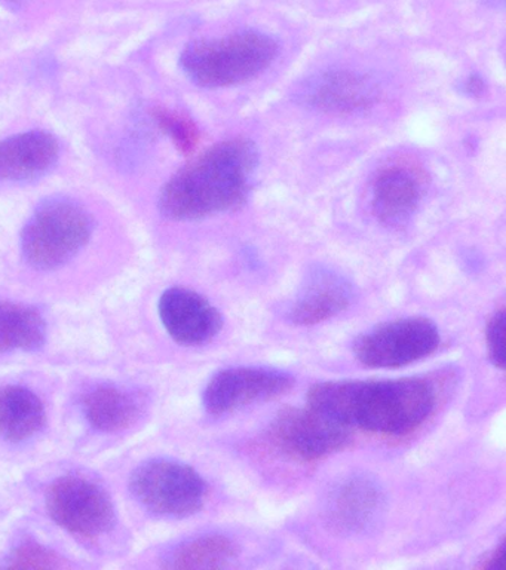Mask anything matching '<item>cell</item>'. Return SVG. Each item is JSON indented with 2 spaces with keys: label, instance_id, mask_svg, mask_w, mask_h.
<instances>
[{
  "label": "cell",
  "instance_id": "cell-1",
  "mask_svg": "<svg viewBox=\"0 0 506 570\" xmlns=\"http://www.w3.org/2000/svg\"><path fill=\"white\" fill-rule=\"evenodd\" d=\"M435 403L434 386L420 377L321 382L308 392L309 407L353 431L388 436L419 430L434 413Z\"/></svg>",
  "mask_w": 506,
  "mask_h": 570
},
{
  "label": "cell",
  "instance_id": "cell-2",
  "mask_svg": "<svg viewBox=\"0 0 506 570\" xmlns=\"http://www.w3.org/2000/svg\"><path fill=\"white\" fill-rule=\"evenodd\" d=\"M259 150L248 138L217 142L163 185L158 207L177 222L201 220L241 207L250 195Z\"/></svg>",
  "mask_w": 506,
  "mask_h": 570
},
{
  "label": "cell",
  "instance_id": "cell-3",
  "mask_svg": "<svg viewBox=\"0 0 506 570\" xmlns=\"http://www.w3.org/2000/svg\"><path fill=\"white\" fill-rule=\"evenodd\" d=\"M278 52L272 36L244 30L190 42L181 52L180 67L198 87L228 88L256 79L274 65Z\"/></svg>",
  "mask_w": 506,
  "mask_h": 570
},
{
  "label": "cell",
  "instance_id": "cell-4",
  "mask_svg": "<svg viewBox=\"0 0 506 570\" xmlns=\"http://www.w3.org/2000/svg\"><path fill=\"white\" fill-rule=\"evenodd\" d=\"M95 222L78 200L51 196L26 223L21 252L34 269L54 271L77 257L91 239Z\"/></svg>",
  "mask_w": 506,
  "mask_h": 570
},
{
  "label": "cell",
  "instance_id": "cell-5",
  "mask_svg": "<svg viewBox=\"0 0 506 570\" xmlns=\"http://www.w3.org/2000/svg\"><path fill=\"white\" fill-rule=\"evenodd\" d=\"M130 489L146 510L172 519L197 514L208 494L206 481L192 466L170 459H155L137 468Z\"/></svg>",
  "mask_w": 506,
  "mask_h": 570
},
{
  "label": "cell",
  "instance_id": "cell-6",
  "mask_svg": "<svg viewBox=\"0 0 506 570\" xmlns=\"http://www.w3.org/2000/svg\"><path fill=\"white\" fill-rule=\"evenodd\" d=\"M439 342L441 336L433 320L408 316L364 333L354 343V354L367 367L397 368L434 354Z\"/></svg>",
  "mask_w": 506,
  "mask_h": 570
},
{
  "label": "cell",
  "instance_id": "cell-7",
  "mask_svg": "<svg viewBox=\"0 0 506 570\" xmlns=\"http://www.w3.org/2000/svg\"><path fill=\"white\" fill-rule=\"evenodd\" d=\"M272 443L299 462H318L353 444V430L318 410L284 409L269 428Z\"/></svg>",
  "mask_w": 506,
  "mask_h": 570
},
{
  "label": "cell",
  "instance_id": "cell-8",
  "mask_svg": "<svg viewBox=\"0 0 506 570\" xmlns=\"http://www.w3.org/2000/svg\"><path fill=\"white\" fill-rule=\"evenodd\" d=\"M46 502L51 519L75 537H105L117 521L112 499L106 490L82 476L57 479L47 490Z\"/></svg>",
  "mask_w": 506,
  "mask_h": 570
},
{
  "label": "cell",
  "instance_id": "cell-9",
  "mask_svg": "<svg viewBox=\"0 0 506 570\" xmlns=\"http://www.w3.org/2000/svg\"><path fill=\"white\" fill-rule=\"evenodd\" d=\"M296 379L282 370L230 367L220 370L207 383L202 403L211 416L238 412L247 405L286 395Z\"/></svg>",
  "mask_w": 506,
  "mask_h": 570
},
{
  "label": "cell",
  "instance_id": "cell-10",
  "mask_svg": "<svg viewBox=\"0 0 506 570\" xmlns=\"http://www.w3.org/2000/svg\"><path fill=\"white\" fill-rule=\"evenodd\" d=\"M386 494L375 476L354 474L337 481L324 499L328 529L344 537L371 532L384 519Z\"/></svg>",
  "mask_w": 506,
  "mask_h": 570
},
{
  "label": "cell",
  "instance_id": "cell-11",
  "mask_svg": "<svg viewBox=\"0 0 506 570\" xmlns=\"http://www.w3.org/2000/svg\"><path fill=\"white\" fill-rule=\"evenodd\" d=\"M380 94V85L373 76L344 69L319 71L296 89L300 105L335 115L370 109L379 101Z\"/></svg>",
  "mask_w": 506,
  "mask_h": 570
},
{
  "label": "cell",
  "instance_id": "cell-12",
  "mask_svg": "<svg viewBox=\"0 0 506 570\" xmlns=\"http://www.w3.org/2000/svg\"><path fill=\"white\" fill-rule=\"evenodd\" d=\"M158 311L163 327L180 345H206L224 328L219 309L192 289L168 288L159 298Z\"/></svg>",
  "mask_w": 506,
  "mask_h": 570
},
{
  "label": "cell",
  "instance_id": "cell-13",
  "mask_svg": "<svg viewBox=\"0 0 506 570\" xmlns=\"http://www.w3.org/2000/svg\"><path fill=\"white\" fill-rule=\"evenodd\" d=\"M354 284L330 266L315 265L306 272L299 293L288 309L296 325H315L335 318L353 305Z\"/></svg>",
  "mask_w": 506,
  "mask_h": 570
},
{
  "label": "cell",
  "instance_id": "cell-14",
  "mask_svg": "<svg viewBox=\"0 0 506 570\" xmlns=\"http://www.w3.org/2000/svg\"><path fill=\"white\" fill-rule=\"evenodd\" d=\"M425 194L424 173L410 164H393L376 174L371 208L385 226H403L417 212Z\"/></svg>",
  "mask_w": 506,
  "mask_h": 570
},
{
  "label": "cell",
  "instance_id": "cell-15",
  "mask_svg": "<svg viewBox=\"0 0 506 570\" xmlns=\"http://www.w3.org/2000/svg\"><path fill=\"white\" fill-rule=\"evenodd\" d=\"M60 158L59 140L47 131H26L0 141V186L23 185L50 173Z\"/></svg>",
  "mask_w": 506,
  "mask_h": 570
},
{
  "label": "cell",
  "instance_id": "cell-16",
  "mask_svg": "<svg viewBox=\"0 0 506 570\" xmlns=\"http://www.w3.org/2000/svg\"><path fill=\"white\" fill-rule=\"evenodd\" d=\"M143 404L141 396L112 385L97 386L82 400L87 421L103 432L126 431L135 425L143 413Z\"/></svg>",
  "mask_w": 506,
  "mask_h": 570
},
{
  "label": "cell",
  "instance_id": "cell-17",
  "mask_svg": "<svg viewBox=\"0 0 506 570\" xmlns=\"http://www.w3.org/2000/svg\"><path fill=\"white\" fill-rule=\"evenodd\" d=\"M46 405L33 391L19 385L0 387V436L21 443L46 425Z\"/></svg>",
  "mask_w": 506,
  "mask_h": 570
},
{
  "label": "cell",
  "instance_id": "cell-18",
  "mask_svg": "<svg viewBox=\"0 0 506 570\" xmlns=\"http://www.w3.org/2000/svg\"><path fill=\"white\" fill-rule=\"evenodd\" d=\"M46 336L41 312L20 303L0 302V352L38 350Z\"/></svg>",
  "mask_w": 506,
  "mask_h": 570
},
{
  "label": "cell",
  "instance_id": "cell-19",
  "mask_svg": "<svg viewBox=\"0 0 506 570\" xmlns=\"http://www.w3.org/2000/svg\"><path fill=\"white\" fill-rule=\"evenodd\" d=\"M239 556V547L225 534H204L177 547L167 559V569H224Z\"/></svg>",
  "mask_w": 506,
  "mask_h": 570
},
{
  "label": "cell",
  "instance_id": "cell-20",
  "mask_svg": "<svg viewBox=\"0 0 506 570\" xmlns=\"http://www.w3.org/2000/svg\"><path fill=\"white\" fill-rule=\"evenodd\" d=\"M152 119L158 128L171 138L181 154L189 155L197 149L199 142L198 127L188 116L166 109V107H155Z\"/></svg>",
  "mask_w": 506,
  "mask_h": 570
},
{
  "label": "cell",
  "instance_id": "cell-21",
  "mask_svg": "<svg viewBox=\"0 0 506 570\" xmlns=\"http://www.w3.org/2000/svg\"><path fill=\"white\" fill-rule=\"evenodd\" d=\"M7 568L14 569H65L69 568L65 557L37 542H24L12 550Z\"/></svg>",
  "mask_w": 506,
  "mask_h": 570
},
{
  "label": "cell",
  "instance_id": "cell-22",
  "mask_svg": "<svg viewBox=\"0 0 506 570\" xmlns=\"http://www.w3.org/2000/svg\"><path fill=\"white\" fill-rule=\"evenodd\" d=\"M487 354L493 365L505 368V309L499 307L488 320L486 327Z\"/></svg>",
  "mask_w": 506,
  "mask_h": 570
},
{
  "label": "cell",
  "instance_id": "cell-23",
  "mask_svg": "<svg viewBox=\"0 0 506 570\" xmlns=\"http://www.w3.org/2000/svg\"><path fill=\"white\" fill-rule=\"evenodd\" d=\"M506 566V548L505 542L502 541L499 546L495 548V550L488 552L482 561H479V564L477 566L478 569L483 570H504Z\"/></svg>",
  "mask_w": 506,
  "mask_h": 570
},
{
  "label": "cell",
  "instance_id": "cell-24",
  "mask_svg": "<svg viewBox=\"0 0 506 570\" xmlns=\"http://www.w3.org/2000/svg\"><path fill=\"white\" fill-rule=\"evenodd\" d=\"M486 82H484L482 76L478 75L468 76V78L460 83L462 92L469 97H482L483 94L486 92Z\"/></svg>",
  "mask_w": 506,
  "mask_h": 570
},
{
  "label": "cell",
  "instance_id": "cell-25",
  "mask_svg": "<svg viewBox=\"0 0 506 570\" xmlns=\"http://www.w3.org/2000/svg\"><path fill=\"white\" fill-rule=\"evenodd\" d=\"M3 3L7 4V7H10L11 9H16L21 7L23 4L24 0H2Z\"/></svg>",
  "mask_w": 506,
  "mask_h": 570
},
{
  "label": "cell",
  "instance_id": "cell-26",
  "mask_svg": "<svg viewBox=\"0 0 506 570\" xmlns=\"http://www.w3.org/2000/svg\"><path fill=\"white\" fill-rule=\"evenodd\" d=\"M484 3L490 4V7H502L504 0H484Z\"/></svg>",
  "mask_w": 506,
  "mask_h": 570
}]
</instances>
